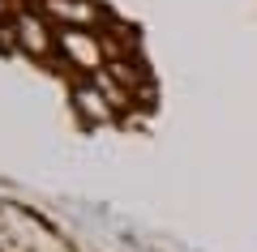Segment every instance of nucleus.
<instances>
[{
	"label": "nucleus",
	"mask_w": 257,
	"mask_h": 252,
	"mask_svg": "<svg viewBox=\"0 0 257 252\" xmlns=\"http://www.w3.org/2000/svg\"><path fill=\"white\" fill-rule=\"evenodd\" d=\"M22 39L30 43V52H47V39H43V26L35 18H22Z\"/></svg>",
	"instance_id": "1"
},
{
	"label": "nucleus",
	"mask_w": 257,
	"mask_h": 252,
	"mask_svg": "<svg viewBox=\"0 0 257 252\" xmlns=\"http://www.w3.org/2000/svg\"><path fill=\"white\" fill-rule=\"evenodd\" d=\"M47 9H52V13H60V18H77V22H82V18H90V9H77V5H64V0H52Z\"/></svg>",
	"instance_id": "2"
},
{
	"label": "nucleus",
	"mask_w": 257,
	"mask_h": 252,
	"mask_svg": "<svg viewBox=\"0 0 257 252\" xmlns=\"http://www.w3.org/2000/svg\"><path fill=\"white\" fill-rule=\"evenodd\" d=\"M77 103H82L86 111H94V116H103V107H99L103 99H99V94H86V90H82V94H77Z\"/></svg>",
	"instance_id": "3"
}]
</instances>
